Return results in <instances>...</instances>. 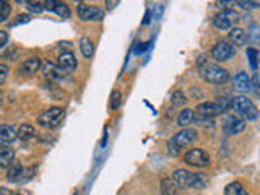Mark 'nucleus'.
<instances>
[{"label":"nucleus","mask_w":260,"mask_h":195,"mask_svg":"<svg viewBox=\"0 0 260 195\" xmlns=\"http://www.w3.org/2000/svg\"><path fill=\"white\" fill-rule=\"evenodd\" d=\"M199 73L203 81H207V83H211V85H224L226 81L230 80V72L223 67H219L216 63L207 62L200 65Z\"/></svg>","instance_id":"nucleus-1"},{"label":"nucleus","mask_w":260,"mask_h":195,"mask_svg":"<svg viewBox=\"0 0 260 195\" xmlns=\"http://www.w3.org/2000/svg\"><path fill=\"white\" fill-rule=\"evenodd\" d=\"M173 181L176 185L184 187V189H203L205 187L203 174H195L187 169H176L173 173Z\"/></svg>","instance_id":"nucleus-2"},{"label":"nucleus","mask_w":260,"mask_h":195,"mask_svg":"<svg viewBox=\"0 0 260 195\" xmlns=\"http://www.w3.org/2000/svg\"><path fill=\"white\" fill-rule=\"evenodd\" d=\"M231 109H234L236 112L239 114V117L242 116L244 120H254L258 116V111L255 108V104L252 103L247 96H236L233 98V104H231Z\"/></svg>","instance_id":"nucleus-3"},{"label":"nucleus","mask_w":260,"mask_h":195,"mask_svg":"<svg viewBox=\"0 0 260 195\" xmlns=\"http://www.w3.org/2000/svg\"><path fill=\"white\" fill-rule=\"evenodd\" d=\"M239 20H241V15L238 12L231 10V8H226V10L219 12L215 16L213 24L218 29H233V28H236V24L239 23Z\"/></svg>","instance_id":"nucleus-4"},{"label":"nucleus","mask_w":260,"mask_h":195,"mask_svg":"<svg viewBox=\"0 0 260 195\" xmlns=\"http://www.w3.org/2000/svg\"><path fill=\"white\" fill-rule=\"evenodd\" d=\"M63 117H65V111L62 108H51L44 111L43 114H39L38 122H39V125H43V127L54 128L60 124Z\"/></svg>","instance_id":"nucleus-5"},{"label":"nucleus","mask_w":260,"mask_h":195,"mask_svg":"<svg viewBox=\"0 0 260 195\" xmlns=\"http://www.w3.org/2000/svg\"><path fill=\"white\" fill-rule=\"evenodd\" d=\"M77 12L80 20L83 21H100L104 16V10L96 5H86V4H78Z\"/></svg>","instance_id":"nucleus-6"},{"label":"nucleus","mask_w":260,"mask_h":195,"mask_svg":"<svg viewBox=\"0 0 260 195\" xmlns=\"http://www.w3.org/2000/svg\"><path fill=\"white\" fill-rule=\"evenodd\" d=\"M234 54H236V49L233 44L228 43V41H219V43H216L213 49H211V55H213V59L216 62L230 60L231 57H234Z\"/></svg>","instance_id":"nucleus-7"},{"label":"nucleus","mask_w":260,"mask_h":195,"mask_svg":"<svg viewBox=\"0 0 260 195\" xmlns=\"http://www.w3.org/2000/svg\"><path fill=\"white\" fill-rule=\"evenodd\" d=\"M184 162L195 168H203L210 165V156L200 148H192L184 154Z\"/></svg>","instance_id":"nucleus-8"},{"label":"nucleus","mask_w":260,"mask_h":195,"mask_svg":"<svg viewBox=\"0 0 260 195\" xmlns=\"http://www.w3.org/2000/svg\"><path fill=\"white\" fill-rule=\"evenodd\" d=\"M199 138V135H197V130H193V128H182L181 132H177L174 137H173V142L179 150H182L184 146H189V145H192L195 140Z\"/></svg>","instance_id":"nucleus-9"},{"label":"nucleus","mask_w":260,"mask_h":195,"mask_svg":"<svg viewBox=\"0 0 260 195\" xmlns=\"http://www.w3.org/2000/svg\"><path fill=\"white\" fill-rule=\"evenodd\" d=\"M197 112L202 117H216L219 114H223L224 111L221 109V106H219L216 101H207V103H202L197 106Z\"/></svg>","instance_id":"nucleus-10"},{"label":"nucleus","mask_w":260,"mask_h":195,"mask_svg":"<svg viewBox=\"0 0 260 195\" xmlns=\"http://www.w3.org/2000/svg\"><path fill=\"white\" fill-rule=\"evenodd\" d=\"M244 127H246V120H244L242 117L239 116H230L226 119L224 122V132L228 135H236V134H239L244 130Z\"/></svg>","instance_id":"nucleus-11"},{"label":"nucleus","mask_w":260,"mask_h":195,"mask_svg":"<svg viewBox=\"0 0 260 195\" xmlns=\"http://www.w3.org/2000/svg\"><path fill=\"white\" fill-rule=\"evenodd\" d=\"M35 173V169H29V171H24L21 165H13L10 169H8V174H7V179L10 182H23L29 179L28 174H32Z\"/></svg>","instance_id":"nucleus-12"},{"label":"nucleus","mask_w":260,"mask_h":195,"mask_svg":"<svg viewBox=\"0 0 260 195\" xmlns=\"http://www.w3.org/2000/svg\"><path fill=\"white\" fill-rule=\"evenodd\" d=\"M43 5H44V10L55 12L59 16H62V18H70V8L67 4L57 2V0H47Z\"/></svg>","instance_id":"nucleus-13"},{"label":"nucleus","mask_w":260,"mask_h":195,"mask_svg":"<svg viewBox=\"0 0 260 195\" xmlns=\"http://www.w3.org/2000/svg\"><path fill=\"white\" fill-rule=\"evenodd\" d=\"M233 88L239 93H246L250 89V78L246 72H239L238 75L233 78Z\"/></svg>","instance_id":"nucleus-14"},{"label":"nucleus","mask_w":260,"mask_h":195,"mask_svg":"<svg viewBox=\"0 0 260 195\" xmlns=\"http://www.w3.org/2000/svg\"><path fill=\"white\" fill-rule=\"evenodd\" d=\"M59 67L67 73V72H73L77 69V59L72 52H62L59 55Z\"/></svg>","instance_id":"nucleus-15"},{"label":"nucleus","mask_w":260,"mask_h":195,"mask_svg":"<svg viewBox=\"0 0 260 195\" xmlns=\"http://www.w3.org/2000/svg\"><path fill=\"white\" fill-rule=\"evenodd\" d=\"M39 67H41V60L38 57H31V59H26L20 65V75H35L39 70Z\"/></svg>","instance_id":"nucleus-16"},{"label":"nucleus","mask_w":260,"mask_h":195,"mask_svg":"<svg viewBox=\"0 0 260 195\" xmlns=\"http://www.w3.org/2000/svg\"><path fill=\"white\" fill-rule=\"evenodd\" d=\"M43 73H44V77L47 80H59L65 75V72L59 67V65H55L52 62H46L44 63V67H43Z\"/></svg>","instance_id":"nucleus-17"},{"label":"nucleus","mask_w":260,"mask_h":195,"mask_svg":"<svg viewBox=\"0 0 260 195\" xmlns=\"http://www.w3.org/2000/svg\"><path fill=\"white\" fill-rule=\"evenodd\" d=\"M16 138V128L13 125H0V145H7Z\"/></svg>","instance_id":"nucleus-18"},{"label":"nucleus","mask_w":260,"mask_h":195,"mask_svg":"<svg viewBox=\"0 0 260 195\" xmlns=\"http://www.w3.org/2000/svg\"><path fill=\"white\" fill-rule=\"evenodd\" d=\"M15 159V151L7 148V146L0 145V168H8L13 165Z\"/></svg>","instance_id":"nucleus-19"},{"label":"nucleus","mask_w":260,"mask_h":195,"mask_svg":"<svg viewBox=\"0 0 260 195\" xmlns=\"http://www.w3.org/2000/svg\"><path fill=\"white\" fill-rule=\"evenodd\" d=\"M230 41L236 46H244L247 43V35L246 31L241 29V28H233L230 31Z\"/></svg>","instance_id":"nucleus-20"},{"label":"nucleus","mask_w":260,"mask_h":195,"mask_svg":"<svg viewBox=\"0 0 260 195\" xmlns=\"http://www.w3.org/2000/svg\"><path fill=\"white\" fill-rule=\"evenodd\" d=\"M193 119H195L193 111H192V109H184V111H181V114L177 116V125L184 128V127H187V125H190L192 122H193Z\"/></svg>","instance_id":"nucleus-21"},{"label":"nucleus","mask_w":260,"mask_h":195,"mask_svg":"<svg viewBox=\"0 0 260 195\" xmlns=\"http://www.w3.org/2000/svg\"><path fill=\"white\" fill-rule=\"evenodd\" d=\"M224 195H249V192L244 189V185L241 182H231L226 185Z\"/></svg>","instance_id":"nucleus-22"},{"label":"nucleus","mask_w":260,"mask_h":195,"mask_svg":"<svg viewBox=\"0 0 260 195\" xmlns=\"http://www.w3.org/2000/svg\"><path fill=\"white\" fill-rule=\"evenodd\" d=\"M16 137L21 138V140H29V138L35 137V127L29 124H23L20 128L16 130Z\"/></svg>","instance_id":"nucleus-23"},{"label":"nucleus","mask_w":260,"mask_h":195,"mask_svg":"<svg viewBox=\"0 0 260 195\" xmlns=\"http://www.w3.org/2000/svg\"><path fill=\"white\" fill-rule=\"evenodd\" d=\"M80 51L85 57H91L94 52V46H93V41L89 38H81L80 41Z\"/></svg>","instance_id":"nucleus-24"},{"label":"nucleus","mask_w":260,"mask_h":195,"mask_svg":"<svg viewBox=\"0 0 260 195\" xmlns=\"http://www.w3.org/2000/svg\"><path fill=\"white\" fill-rule=\"evenodd\" d=\"M161 192L162 195H174L176 193V184L173 179H162L161 182Z\"/></svg>","instance_id":"nucleus-25"},{"label":"nucleus","mask_w":260,"mask_h":195,"mask_svg":"<svg viewBox=\"0 0 260 195\" xmlns=\"http://www.w3.org/2000/svg\"><path fill=\"white\" fill-rule=\"evenodd\" d=\"M10 12H12V7L10 4L7 2H0V23L5 21L8 16H10Z\"/></svg>","instance_id":"nucleus-26"},{"label":"nucleus","mask_w":260,"mask_h":195,"mask_svg":"<svg viewBox=\"0 0 260 195\" xmlns=\"http://www.w3.org/2000/svg\"><path fill=\"white\" fill-rule=\"evenodd\" d=\"M171 103H173V106H182V104L187 103V100H185V96H184L182 91H176V93H173V98H171Z\"/></svg>","instance_id":"nucleus-27"},{"label":"nucleus","mask_w":260,"mask_h":195,"mask_svg":"<svg viewBox=\"0 0 260 195\" xmlns=\"http://www.w3.org/2000/svg\"><path fill=\"white\" fill-rule=\"evenodd\" d=\"M247 55H249V60H250V67L257 70V57H258V52L255 51L254 47L247 49Z\"/></svg>","instance_id":"nucleus-28"},{"label":"nucleus","mask_w":260,"mask_h":195,"mask_svg":"<svg viewBox=\"0 0 260 195\" xmlns=\"http://www.w3.org/2000/svg\"><path fill=\"white\" fill-rule=\"evenodd\" d=\"M120 101H122L120 93L119 91H112V94H111V109H117L120 106Z\"/></svg>","instance_id":"nucleus-29"},{"label":"nucleus","mask_w":260,"mask_h":195,"mask_svg":"<svg viewBox=\"0 0 260 195\" xmlns=\"http://www.w3.org/2000/svg\"><path fill=\"white\" fill-rule=\"evenodd\" d=\"M26 7L29 12H35V13H41L44 10V5L39 2H26Z\"/></svg>","instance_id":"nucleus-30"},{"label":"nucleus","mask_w":260,"mask_h":195,"mask_svg":"<svg viewBox=\"0 0 260 195\" xmlns=\"http://www.w3.org/2000/svg\"><path fill=\"white\" fill-rule=\"evenodd\" d=\"M241 8H244V10H254V8H257L260 4L258 2H242V0H239V2H236Z\"/></svg>","instance_id":"nucleus-31"},{"label":"nucleus","mask_w":260,"mask_h":195,"mask_svg":"<svg viewBox=\"0 0 260 195\" xmlns=\"http://www.w3.org/2000/svg\"><path fill=\"white\" fill-rule=\"evenodd\" d=\"M8 72H10V70H8L7 65H5V63H0V85H2L4 81L7 80V77H8Z\"/></svg>","instance_id":"nucleus-32"},{"label":"nucleus","mask_w":260,"mask_h":195,"mask_svg":"<svg viewBox=\"0 0 260 195\" xmlns=\"http://www.w3.org/2000/svg\"><path fill=\"white\" fill-rule=\"evenodd\" d=\"M168 153L171 154V156H177V154L181 153V150H179L177 146L169 140V142H168Z\"/></svg>","instance_id":"nucleus-33"},{"label":"nucleus","mask_w":260,"mask_h":195,"mask_svg":"<svg viewBox=\"0 0 260 195\" xmlns=\"http://www.w3.org/2000/svg\"><path fill=\"white\" fill-rule=\"evenodd\" d=\"M250 88H254V93L258 94V75L257 73L254 75V78L250 80Z\"/></svg>","instance_id":"nucleus-34"},{"label":"nucleus","mask_w":260,"mask_h":195,"mask_svg":"<svg viewBox=\"0 0 260 195\" xmlns=\"http://www.w3.org/2000/svg\"><path fill=\"white\" fill-rule=\"evenodd\" d=\"M29 21V16L28 15H20L18 18H16V21L12 23V26H16V24H20V23H28Z\"/></svg>","instance_id":"nucleus-35"},{"label":"nucleus","mask_w":260,"mask_h":195,"mask_svg":"<svg viewBox=\"0 0 260 195\" xmlns=\"http://www.w3.org/2000/svg\"><path fill=\"white\" fill-rule=\"evenodd\" d=\"M8 43V32L7 31H0V49Z\"/></svg>","instance_id":"nucleus-36"},{"label":"nucleus","mask_w":260,"mask_h":195,"mask_svg":"<svg viewBox=\"0 0 260 195\" xmlns=\"http://www.w3.org/2000/svg\"><path fill=\"white\" fill-rule=\"evenodd\" d=\"M0 195H13V192L7 187H0Z\"/></svg>","instance_id":"nucleus-37"},{"label":"nucleus","mask_w":260,"mask_h":195,"mask_svg":"<svg viewBox=\"0 0 260 195\" xmlns=\"http://www.w3.org/2000/svg\"><path fill=\"white\" fill-rule=\"evenodd\" d=\"M106 5H108L109 10H112L114 7H117V2H106Z\"/></svg>","instance_id":"nucleus-38"},{"label":"nucleus","mask_w":260,"mask_h":195,"mask_svg":"<svg viewBox=\"0 0 260 195\" xmlns=\"http://www.w3.org/2000/svg\"><path fill=\"white\" fill-rule=\"evenodd\" d=\"M231 2H216V5H219V8L221 7H224V5H230Z\"/></svg>","instance_id":"nucleus-39"},{"label":"nucleus","mask_w":260,"mask_h":195,"mask_svg":"<svg viewBox=\"0 0 260 195\" xmlns=\"http://www.w3.org/2000/svg\"><path fill=\"white\" fill-rule=\"evenodd\" d=\"M0 100H2V93H0Z\"/></svg>","instance_id":"nucleus-40"},{"label":"nucleus","mask_w":260,"mask_h":195,"mask_svg":"<svg viewBox=\"0 0 260 195\" xmlns=\"http://www.w3.org/2000/svg\"><path fill=\"white\" fill-rule=\"evenodd\" d=\"M13 195H18V193H13Z\"/></svg>","instance_id":"nucleus-41"}]
</instances>
